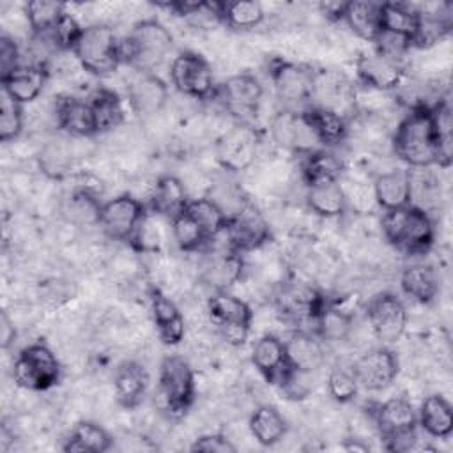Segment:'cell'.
<instances>
[{
    "instance_id": "6da1fadb",
    "label": "cell",
    "mask_w": 453,
    "mask_h": 453,
    "mask_svg": "<svg viewBox=\"0 0 453 453\" xmlns=\"http://www.w3.org/2000/svg\"><path fill=\"white\" fill-rule=\"evenodd\" d=\"M172 46L173 37L161 21L142 19L126 37H120V60L138 73H152L163 64Z\"/></svg>"
},
{
    "instance_id": "7a4b0ae2",
    "label": "cell",
    "mask_w": 453,
    "mask_h": 453,
    "mask_svg": "<svg viewBox=\"0 0 453 453\" xmlns=\"http://www.w3.org/2000/svg\"><path fill=\"white\" fill-rule=\"evenodd\" d=\"M393 150L398 159L412 168L437 165V147L428 106L418 104L402 119L393 136Z\"/></svg>"
},
{
    "instance_id": "3957f363",
    "label": "cell",
    "mask_w": 453,
    "mask_h": 453,
    "mask_svg": "<svg viewBox=\"0 0 453 453\" xmlns=\"http://www.w3.org/2000/svg\"><path fill=\"white\" fill-rule=\"evenodd\" d=\"M382 232L388 242L405 255H425L435 237L432 218L414 203L384 211Z\"/></svg>"
},
{
    "instance_id": "277c9868",
    "label": "cell",
    "mask_w": 453,
    "mask_h": 453,
    "mask_svg": "<svg viewBox=\"0 0 453 453\" xmlns=\"http://www.w3.org/2000/svg\"><path fill=\"white\" fill-rule=\"evenodd\" d=\"M73 55L87 73L108 76L122 64L120 37L108 25H88L83 28Z\"/></svg>"
},
{
    "instance_id": "5b68a950",
    "label": "cell",
    "mask_w": 453,
    "mask_h": 453,
    "mask_svg": "<svg viewBox=\"0 0 453 453\" xmlns=\"http://www.w3.org/2000/svg\"><path fill=\"white\" fill-rule=\"evenodd\" d=\"M375 426L389 451H409L416 444L418 414L412 403L403 396L389 398L375 405L373 412Z\"/></svg>"
},
{
    "instance_id": "8992f818",
    "label": "cell",
    "mask_w": 453,
    "mask_h": 453,
    "mask_svg": "<svg viewBox=\"0 0 453 453\" xmlns=\"http://www.w3.org/2000/svg\"><path fill=\"white\" fill-rule=\"evenodd\" d=\"M60 361L42 342H35L19 350L12 365L16 386L30 391H46L60 380Z\"/></svg>"
},
{
    "instance_id": "52a82bcc",
    "label": "cell",
    "mask_w": 453,
    "mask_h": 453,
    "mask_svg": "<svg viewBox=\"0 0 453 453\" xmlns=\"http://www.w3.org/2000/svg\"><path fill=\"white\" fill-rule=\"evenodd\" d=\"M157 380L165 411L173 418L186 414L195 400V373L189 363L180 356L163 357Z\"/></svg>"
},
{
    "instance_id": "ba28073f",
    "label": "cell",
    "mask_w": 453,
    "mask_h": 453,
    "mask_svg": "<svg viewBox=\"0 0 453 453\" xmlns=\"http://www.w3.org/2000/svg\"><path fill=\"white\" fill-rule=\"evenodd\" d=\"M207 313L226 343L239 347L246 342L253 320V311L246 301L226 290H218L207 301Z\"/></svg>"
},
{
    "instance_id": "9c48e42d",
    "label": "cell",
    "mask_w": 453,
    "mask_h": 453,
    "mask_svg": "<svg viewBox=\"0 0 453 453\" xmlns=\"http://www.w3.org/2000/svg\"><path fill=\"white\" fill-rule=\"evenodd\" d=\"M147 216V207L133 195H119L101 205L99 226L103 232L122 242H131L138 237Z\"/></svg>"
},
{
    "instance_id": "30bf717a",
    "label": "cell",
    "mask_w": 453,
    "mask_h": 453,
    "mask_svg": "<svg viewBox=\"0 0 453 453\" xmlns=\"http://www.w3.org/2000/svg\"><path fill=\"white\" fill-rule=\"evenodd\" d=\"M170 80L180 94L195 99H211L216 94L212 69L209 62L195 51H182L172 60Z\"/></svg>"
},
{
    "instance_id": "8fae6325",
    "label": "cell",
    "mask_w": 453,
    "mask_h": 453,
    "mask_svg": "<svg viewBox=\"0 0 453 453\" xmlns=\"http://www.w3.org/2000/svg\"><path fill=\"white\" fill-rule=\"evenodd\" d=\"M366 319L380 342L393 343L405 333L407 308L396 294L379 292L366 304Z\"/></svg>"
},
{
    "instance_id": "7c38bea8",
    "label": "cell",
    "mask_w": 453,
    "mask_h": 453,
    "mask_svg": "<svg viewBox=\"0 0 453 453\" xmlns=\"http://www.w3.org/2000/svg\"><path fill=\"white\" fill-rule=\"evenodd\" d=\"M223 234L226 235L228 250L241 255L260 248L271 239L267 221L253 205H242L234 214H228Z\"/></svg>"
},
{
    "instance_id": "4fadbf2b",
    "label": "cell",
    "mask_w": 453,
    "mask_h": 453,
    "mask_svg": "<svg viewBox=\"0 0 453 453\" xmlns=\"http://www.w3.org/2000/svg\"><path fill=\"white\" fill-rule=\"evenodd\" d=\"M357 384L368 391H380L393 384L400 372L398 356L388 347H375L359 356L352 365Z\"/></svg>"
},
{
    "instance_id": "5bb4252c",
    "label": "cell",
    "mask_w": 453,
    "mask_h": 453,
    "mask_svg": "<svg viewBox=\"0 0 453 453\" xmlns=\"http://www.w3.org/2000/svg\"><path fill=\"white\" fill-rule=\"evenodd\" d=\"M264 88L260 81L250 73H239L226 78L221 85H216L214 97L221 99L226 110L234 115L246 119L257 115Z\"/></svg>"
},
{
    "instance_id": "9a60e30c",
    "label": "cell",
    "mask_w": 453,
    "mask_h": 453,
    "mask_svg": "<svg viewBox=\"0 0 453 453\" xmlns=\"http://www.w3.org/2000/svg\"><path fill=\"white\" fill-rule=\"evenodd\" d=\"M354 88L349 78L334 69L311 71V99L315 106L333 110L345 117L347 110L354 104Z\"/></svg>"
},
{
    "instance_id": "2e32d148",
    "label": "cell",
    "mask_w": 453,
    "mask_h": 453,
    "mask_svg": "<svg viewBox=\"0 0 453 453\" xmlns=\"http://www.w3.org/2000/svg\"><path fill=\"white\" fill-rule=\"evenodd\" d=\"M271 134L280 147L290 149L303 156L317 150V145L320 143L303 111L294 110H281L273 117Z\"/></svg>"
},
{
    "instance_id": "e0dca14e",
    "label": "cell",
    "mask_w": 453,
    "mask_h": 453,
    "mask_svg": "<svg viewBox=\"0 0 453 453\" xmlns=\"http://www.w3.org/2000/svg\"><path fill=\"white\" fill-rule=\"evenodd\" d=\"M269 76L276 96L285 103H306L311 99V71L288 60L274 58Z\"/></svg>"
},
{
    "instance_id": "ac0fdd59",
    "label": "cell",
    "mask_w": 453,
    "mask_h": 453,
    "mask_svg": "<svg viewBox=\"0 0 453 453\" xmlns=\"http://www.w3.org/2000/svg\"><path fill=\"white\" fill-rule=\"evenodd\" d=\"M257 147L258 142L251 129L235 127L218 142L216 159L228 172H242L255 161Z\"/></svg>"
},
{
    "instance_id": "d6986e66",
    "label": "cell",
    "mask_w": 453,
    "mask_h": 453,
    "mask_svg": "<svg viewBox=\"0 0 453 453\" xmlns=\"http://www.w3.org/2000/svg\"><path fill=\"white\" fill-rule=\"evenodd\" d=\"M168 99L166 83L154 73H138L129 83L127 101L138 117H150L157 113Z\"/></svg>"
},
{
    "instance_id": "ffe728a7",
    "label": "cell",
    "mask_w": 453,
    "mask_h": 453,
    "mask_svg": "<svg viewBox=\"0 0 453 453\" xmlns=\"http://www.w3.org/2000/svg\"><path fill=\"white\" fill-rule=\"evenodd\" d=\"M55 117L60 129L71 136L88 138L97 134L94 111L88 101L74 96H60L55 101Z\"/></svg>"
},
{
    "instance_id": "44dd1931",
    "label": "cell",
    "mask_w": 453,
    "mask_h": 453,
    "mask_svg": "<svg viewBox=\"0 0 453 453\" xmlns=\"http://www.w3.org/2000/svg\"><path fill=\"white\" fill-rule=\"evenodd\" d=\"M356 76L370 88L393 90L403 80V67L379 53H365L356 62Z\"/></svg>"
},
{
    "instance_id": "7402d4cb",
    "label": "cell",
    "mask_w": 453,
    "mask_h": 453,
    "mask_svg": "<svg viewBox=\"0 0 453 453\" xmlns=\"http://www.w3.org/2000/svg\"><path fill=\"white\" fill-rule=\"evenodd\" d=\"M2 90L19 104L32 103L39 97L48 81V69L42 64L19 65L11 74L0 78Z\"/></svg>"
},
{
    "instance_id": "603a6c76",
    "label": "cell",
    "mask_w": 453,
    "mask_h": 453,
    "mask_svg": "<svg viewBox=\"0 0 453 453\" xmlns=\"http://www.w3.org/2000/svg\"><path fill=\"white\" fill-rule=\"evenodd\" d=\"M283 343L288 368L311 373L322 366L326 354L317 334L308 331H296Z\"/></svg>"
},
{
    "instance_id": "cb8c5ba5",
    "label": "cell",
    "mask_w": 453,
    "mask_h": 453,
    "mask_svg": "<svg viewBox=\"0 0 453 453\" xmlns=\"http://www.w3.org/2000/svg\"><path fill=\"white\" fill-rule=\"evenodd\" d=\"M113 389L120 407L131 411L136 409L147 395L149 373L136 361H124L113 377Z\"/></svg>"
},
{
    "instance_id": "d4e9b609",
    "label": "cell",
    "mask_w": 453,
    "mask_h": 453,
    "mask_svg": "<svg viewBox=\"0 0 453 453\" xmlns=\"http://www.w3.org/2000/svg\"><path fill=\"white\" fill-rule=\"evenodd\" d=\"M150 310L157 336L165 345H177L184 340L186 324L179 308L157 288L150 292Z\"/></svg>"
},
{
    "instance_id": "484cf974",
    "label": "cell",
    "mask_w": 453,
    "mask_h": 453,
    "mask_svg": "<svg viewBox=\"0 0 453 453\" xmlns=\"http://www.w3.org/2000/svg\"><path fill=\"white\" fill-rule=\"evenodd\" d=\"M251 363L269 384H278L280 377L288 368L283 340L274 334H262L253 343Z\"/></svg>"
},
{
    "instance_id": "4316f807",
    "label": "cell",
    "mask_w": 453,
    "mask_h": 453,
    "mask_svg": "<svg viewBox=\"0 0 453 453\" xmlns=\"http://www.w3.org/2000/svg\"><path fill=\"white\" fill-rule=\"evenodd\" d=\"M375 202L384 209H398L412 203L411 198V172L403 168H393L377 175L373 182Z\"/></svg>"
},
{
    "instance_id": "83f0119b",
    "label": "cell",
    "mask_w": 453,
    "mask_h": 453,
    "mask_svg": "<svg viewBox=\"0 0 453 453\" xmlns=\"http://www.w3.org/2000/svg\"><path fill=\"white\" fill-rule=\"evenodd\" d=\"M326 297L319 294L315 288L306 287V285H297L283 290L280 297V306L283 313L292 317L294 320L299 322H310L315 326V320L322 308L326 306ZM313 333V331H311Z\"/></svg>"
},
{
    "instance_id": "f1b7e54d",
    "label": "cell",
    "mask_w": 453,
    "mask_h": 453,
    "mask_svg": "<svg viewBox=\"0 0 453 453\" xmlns=\"http://www.w3.org/2000/svg\"><path fill=\"white\" fill-rule=\"evenodd\" d=\"M188 202H189V198H188L182 180L175 175L166 173L156 180L154 189L150 193L149 209L159 216L172 219L179 212L184 211Z\"/></svg>"
},
{
    "instance_id": "f546056e",
    "label": "cell",
    "mask_w": 453,
    "mask_h": 453,
    "mask_svg": "<svg viewBox=\"0 0 453 453\" xmlns=\"http://www.w3.org/2000/svg\"><path fill=\"white\" fill-rule=\"evenodd\" d=\"M418 423L421 428L435 439H448L453 432V407L451 403L439 393L428 395L421 407Z\"/></svg>"
},
{
    "instance_id": "4dcf8cb0",
    "label": "cell",
    "mask_w": 453,
    "mask_h": 453,
    "mask_svg": "<svg viewBox=\"0 0 453 453\" xmlns=\"http://www.w3.org/2000/svg\"><path fill=\"white\" fill-rule=\"evenodd\" d=\"M111 435L94 421H80L62 444L67 453H104L111 449Z\"/></svg>"
},
{
    "instance_id": "1f68e13d",
    "label": "cell",
    "mask_w": 453,
    "mask_h": 453,
    "mask_svg": "<svg viewBox=\"0 0 453 453\" xmlns=\"http://www.w3.org/2000/svg\"><path fill=\"white\" fill-rule=\"evenodd\" d=\"M343 21L363 41L373 42L380 32V4L370 0L347 2Z\"/></svg>"
},
{
    "instance_id": "d6a6232c",
    "label": "cell",
    "mask_w": 453,
    "mask_h": 453,
    "mask_svg": "<svg viewBox=\"0 0 453 453\" xmlns=\"http://www.w3.org/2000/svg\"><path fill=\"white\" fill-rule=\"evenodd\" d=\"M303 115L308 120L310 127L313 129L320 145L331 147L345 140L349 127L347 119L343 115L320 106H310L303 110Z\"/></svg>"
},
{
    "instance_id": "836d02e7",
    "label": "cell",
    "mask_w": 453,
    "mask_h": 453,
    "mask_svg": "<svg viewBox=\"0 0 453 453\" xmlns=\"http://www.w3.org/2000/svg\"><path fill=\"white\" fill-rule=\"evenodd\" d=\"M400 287L412 301L428 304L435 299L439 292V278L432 265L414 264L403 269Z\"/></svg>"
},
{
    "instance_id": "e575fe53",
    "label": "cell",
    "mask_w": 453,
    "mask_h": 453,
    "mask_svg": "<svg viewBox=\"0 0 453 453\" xmlns=\"http://www.w3.org/2000/svg\"><path fill=\"white\" fill-rule=\"evenodd\" d=\"M306 202L315 214L322 218H336L345 212L347 195L340 180L319 182V184L308 186Z\"/></svg>"
},
{
    "instance_id": "d590c367",
    "label": "cell",
    "mask_w": 453,
    "mask_h": 453,
    "mask_svg": "<svg viewBox=\"0 0 453 453\" xmlns=\"http://www.w3.org/2000/svg\"><path fill=\"white\" fill-rule=\"evenodd\" d=\"M248 426L255 441L262 446H273L280 442L287 434L285 418L280 414V411L274 405H269V403L258 405L251 412Z\"/></svg>"
},
{
    "instance_id": "8d00e7d4",
    "label": "cell",
    "mask_w": 453,
    "mask_h": 453,
    "mask_svg": "<svg viewBox=\"0 0 453 453\" xmlns=\"http://www.w3.org/2000/svg\"><path fill=\"white\" fill-rule=\"evenodd\" d=\"M430 117L437 147V165L448 168L453 161V113L449 101L442 99L432 106Z\"/></svg>"
},
{
    "instance_id": "74e56055",
    "label": "cell",
    "mask_w": 453,
    "mask_h": 453,
    "mask_svg": "<svg viewBox=\"0 0 453 453\" xmlns=\"http://www.w3.org/2000/svg\"><path fill=\"white\" fill-rule=\"evenodd\" d=\"M301 172H303V179H304L306 186H313L319 182H329V180H340V175L343 172V163L331 150L317 149L313 152L304 154Z\"/></svg>"
},
{
    "instance_id": "f35d334b",
    "label": "cell",
    "mask_w": 453,
    "mask_h": 453,
    "mask_svg": "<svg viewBox=\"0 0 453 453\" xmlns=\"http://www.w3.org/2000/svg\"><path fill=\"white\" fill-rule=\"evenodd\" d=\"M88 103L94 111L97 134L108 133L124 122V106L117 92L101 87L92 92Z\"/></svg>"
},
{
    "instance_id": "ab89813d",
    "label": "cell",
    "mask_w": 453,
    "mask_h": 453,
    "mask_svg": "<svg viewBox=\"0 0 453 453\" xmlns=\"http://www.w3.org/2000/svg\"><path fill=\"white\" fill-rule=\"evenodd\" d=\"M219 7H221V25H226L235 30L255 28L265 18V11L262 4L255 0L219 2Z\"/></svg>"
},
{
    "instance_id": "60d3db41",
    "label": "cell",
    "mask_w": 453,
    "mask_h": 453,
    "mask_svg": "<svg viewBox=\"0 0 453 453\" xmlns=\"http://www.w3.org/2000/svg\"><path fill=\"white\" fill-rule=\"evenodd\" d=\"M419 23V11L409 4L382 2L380 4V30H389L414 37ZM414 42V41H412Z\"/></svg>"
},
{
    "instance_id": "b9f144b4",
    "label": "cell",
    "mask_w": 453,
    "mask_h": 453,
    "mask_svg": "<svg viewBox=\"0 0 453 453\" xmlns=\"http://www.w3.org/2000/svg\"><path fill=\"white\" fill-rule=\"evenodd\" d=\"M184 209L198 221V225L203 228L209 241H214L219 234H223L228 214L212 198L189 200Z\"/></svg>"
},
{
    "instance_id": "7bdbcfd3",
    "label": "cell",
    "mask_w": 453,
    "mask_h": 453,
    "mask_svg": "<svg viewBox=\"0 0 453 453\" xmlns=\"http://www.w3.org/2000/svg\"><path fill=\"white\" fill-rule=\"evenodd\" d=\"M352 329V315L347 313L345 310H340L333 304H327L322 308L319 313L315 326H313V334L326 342H342L349 336Z\"/></svg>"
},
{
    "instance_id": "ee69618b",
    "label": "cell",
    "mask_w": 453,
    "mask_h": 453,
    "mask_svg": "<svg viewBox=\"0 0 453 453\" xmlns=\"http://www.w3.org/2000/svg\"><path fill=\"white\" fill-rule=\"evenodd\" d=\"M242 273V258L241 253L228 250L219 257L212 258V262L205 269V281L218 290H225L234 285Z\"/></svg>"
},
{
    "instance_id": "f6af8a7d",
    "label": "cell",
    "mask_w": 453,
    "mask_h": 453,
    "mask_svg": "<svg viewBox=\"0 0 453 453\" xmlns=\"http://www.w3.org/2000/svg\"><path fill=\"white\" fill-rule=\"evenodd\" d=\"M170 223H172L173 241L182 251H196L203 248L207 242H211L203 228L186 209L179 212L175 218H172Z\"/></svg>"
},
{
    "instance_id": "bcb514c9",
    "label": "cell",
    "mask_w": 453,
    "mask_h": 453,
    "mask_svg": "<svg viewBox=\"0 0 453 453\" xmlns=\"http://www.w3.org/2000/svg\"><path fill=\"white\" fill-rule=\"evenodd\" d=\"M25 14L34 35H46L53 25L65 14V4L53 0H32L25 5Z\"/></svg>"
},
{
    "instance_id": "7dc6e473",
    "label": "cell",
    "mask_w": 453,
    "mask_h": 453,
    "mask_svg": "<svg viewBox=\"0 0 453 453\" xmlns=\"http://www.w3.org/2000/svg\"><path fill=\"white\" fill-rule=\"evenodd\" d=\"M101 202L87 189H76L64 209L67 219L76 225H97L99 223V212H101Z\"/></svg>"
},
{
    "instance_id": "c3c4849f",
    "label": "cell",
    "mask_w": 453,
    "mask_h": 453,
    "mask_svg": "<svg viewBox=\"0 0 453 453\" xmlns=\"http://www.w3.org/2000/svg\"><path fill=\"white\" fill-rule=\"evenodd\" d=\"M375 44V53H379L380 57L402 65L403 60L409 57L411 50L414 48L412 37L403 35V34H396V32H389V30H380L379 35L373 41Z\"/></svg>"
},
{
    "instance_id": "681fc988",
    "label": "cell",
    "mask_w": 453,
    "mask_h": 453,
    "mask_svg": "<svg viewBox=\"0 0 453 453\" xmlns=\"http://www.w3.org/2000/svg\"><path fill=\"white\" fill-rule=\"evenodd\" d=\"M81 32H83V27L71 14L65 12L53 25V28L46 35H42L41 39L48 41L58 51H71L73 53Z\"/></svg>"
},
{
    "instance_id": "f907efd6",
    "label": "cell",
    "mask_w": 453,
    "mask_h": 453,
    "mask_svg": "<svg viewBox=\"0 0 453 453\" xmlns=\"http://www.w3.org/2000/svg\"><path fill=\"white\" fill-rule=\"evenodd\" d=\"M23 129V108L11 99L4 90L0 92V142L7 143L19 136Z\"/></svg>"
},
{
    "instance_id": "816d5d0a",
    "label": "cell",
    "mask_w": 453,
    "mask_h": 453,
    "mask_svg": "<svg viewBox=\"0 0 453 453\" xmlns=\"http://www.w3.org/2000/svg\"><path fill=\"white\" fill-rule=\"evenodd\" d=\"M359 384L352 373V370L334 368L327 375V391L334 402L347 403L356 398Z\"/></svg>"
},
{
    "instance_id": "f5cc1de1",
    "label": "cell",
    "mask_w": 453,
    "mask_h": 453,
    "mask_svg": "<svg viewBox=\"0 0 453 453\" xmlns=\"http://www.w3.org/2000/svg\"><path fill=\"white\" fill-rule=\"evenodd\" d=\"M191 451H203V453H235V444L223 434H205L193 441L189 446Z\"/></svg>"
},
{
    "instance_id": "db71d44e",
    "label": "cell",
    "mask_w": 453,
    "mask_h": 453,
    "mask_svg": "<svg viewBox=\"0 0 453 453\" xmlns=\"http://www.w3.org/2000/svg\"><path fill=\"white\" fill-rule=\"evenodd\" d=\"M19 64V50L18 44L7 37H0V78L11 74L14 69H18Z\"/></svg>"
},
{
    "instance_id": "11a10c76",
    "label": "cell",
    "mask_w": 453,
    "mask_h": 453,
    "mask_svg": "<svg viewBox=\"0 0 453 453\" xmlns=\"http://www.w3.org/2000/svg\"><path fill=\"white\" fill-rule=\"evenodd\" d=\"M347 2H320L319 9L329 21H343Z\"/></svg>"
},
{
    "instance_id": "9f6ffc18",
    "label": "cell",
    "mask_w": 453,
    "mask_h": 453,
    "mask_svg": "<svg viewBox=\"0 0 453 453\" xmlns=\"http://www.w3.org/2000/svg\"><path fill=\"white\" fill-rule=\"evenodd\" d=\"M16 338V329L11 322V319L7 317L5 311H2L0 315V345L2 349H9V345L14 342Z\"/></svg>"
},
{
    "instance_id": "6f0895ef",
    "label": "cell",
    "mask_w": 453,
    "mask_h": 453,
    "mask_svg": "<svg viewBox=\"0 0 453 453\" xmlns=\"http://www.w3.org/2000/svg\"><path fill=\"white\" fill-rule=\"evenodd\" d=\"M343 448H345L347 451H368V449H370L366 444L357 442V441H352V439H349V442H347Z\"/></svg>"
}]
</instances>
